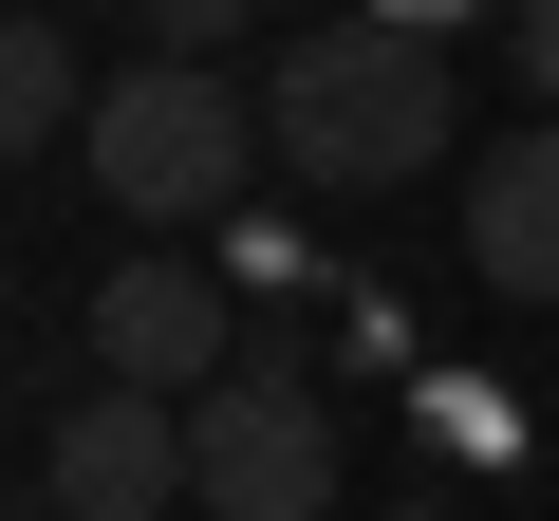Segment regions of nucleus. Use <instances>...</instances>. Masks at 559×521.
Instances as JSON below:
<instances>
[{
	"label": "nucleus",
	"mask_w": 559,
	"mask_h": 521,
	"mask_svg": "<svg viewBox=\"0 0 559 521\" xmlns=\"http://www.w3.org/2000/svg\"><path fill=\"white\" fill-rule=\"evenodd\" d=\"M448 131H466V75H448V38H392V20H299V57L261 75V149L299 168V186H411V168H448Z\"/></svg>",
	"instance_id": "1"
},
{
	"label": "nucleus",
	"mask_w": 559,
	"mask_h": 521,
	"mask_svg": "<svg viewBox=\"0 0 559 521\" xmlns=\"http://www.w3.org/2000/svg\"><path fill=\"white\" fill-rule=\"evenodd\" d=\"M94 186L131 205V223H224L242 205V168H261V94L242 75H187V57H131V75H94Z\"/></svg>",
	"instance_id": "2"
},
{
	"label": "nucleus",
	"mask_w": 559,
	"mask_h": 521,
	"mask_svg": "<svg viewBox=\"0 0 559 521\" xmlns=\"http://www.w3.org/2000/svg\"><path fill=\"white\" fill-rule=\"evenodd\" d=\"M187 502L205 521H336V410L299 391V354H242L224 391H187Z\"/></svg>",
	"instance_id": "3"
},
{
	"label": "nucleus",
	"mask_w": 559,
	"mask_h": 521,
	"mask_svg": "<svg viewBox=\"0 0 559 521\" xmlns=\"http://www.w3.org/2000/svg\"><path fill=\"white\" fill-rule=\"evenodd\" d=\"M94 373L112 391H224L242 373V299H224V260H168V242H131L112 280H94Z\"/></svg>",
	"instance_id": "4"
},
{
	"label": "nucleus",
	"mask_w": 559,
	"mask_h": 521,
	"mask_svg": "<svg viewBox=\"0 0 559 521\" xmlns=\"http://www.w3.org/2000/svg\"><path fill=\"white\" fill-rule=\"evenodd\" d=\"M38 502L57 521H187V410L168 391H75L57 447H38Z\"/></svg>",
	"instance_id": "5"
},
{
	"label": "nucleus",
	"mask_w": 559,
	"mask_h": 521,
	"mask_svg": "<svg viewBox=\"0 0 559 521\" xmlns=\"http://www.w3.org/2000/svg\"><path fill=\"white\" fill-rule=\"evenodd\" d=\"M466 280L522 299V317H559V131L466 149Z\"/></svg>",
	"instance_id": "6"
},
{
	"label": "nucleus",
	"mask_w": 559,
	"mask_h": 521,
	"mask_svg": "<svg viewBox=\"0 0 559 521\" xmlns=\"http://www.w3.org/2000/svg\"><path fill=\"white\" fill-rule=\"evenodd\" d=\"M57 131H94L75 38H57V20H0V168H20V149H57Z\"/></svg>",
	"instance_id": "7"
},
{
	"label": "nucleus",
	"mask_w": 559,
	"mask_h": 521,
	"mask_svg": "<svg viewBox=\"0 0 559 521\" xmlns=\"http://www.w3.org/2000/svg\"><path fill=\"white\" fill-rule=\"evenodd\" d=\"M261 38V0H150V57H187V75H224Z\"/></svg>",
	"instance_id": "8"
},
{
	"label": "nucleus",
	"mask_w": 559,
	"mask_h": 521,
	"mask_svg": "<svg viewBox=\"0 0 559 521\" xmlns=\"http://www.w3.org/2000/svg\"><path fill=\"white\" fill-rule=\"evenodd\" d=\"M503 75H522L540 131H559V0H503Z\"/></svg>",
	"instance_id": "9"
},
{
	"label": "nucleus",
	"mask_w": 559,
	"mask_h": 521,
	"mask_svg": "<svg viewBox=\"0 0 559 521\" xmlns=\"http://www.w3.org/2000/svg\"><path fill=\"white\" fill-rule=\"evenodd\" d=\"M355 20H392V38H466L485 0H355Z\"/></svg>",
	"instance_id": "10"
},
{
	"label": "nucleus",
	"mask_w": 559,
	"mask_h": 521,
	"mask_svg": "<svg viewBox=\"0 0 559 521\" xmlns=\"http://www.w3.org/2000/svg\"><path fill=\"white\" fill-rule=\"evenodd\" d=\"M392 521H448V484H411V502H392Z\"/></svg>",
	"instance_id": "11"
},
{
	"label": "nucleus",
	"mask_w": 559,
	"mask_h": 521,
	"mask_svg": "<svg viewBox=\"0 0 559 521\" xmlns=\"http://www.w3.org/2000/svg\"><path fill=\"white\" fill-rule=\"evenodd\" d=\"M0 521H57V502H0Z\"/></svg>",
	"instance_id": "12"
},
{
	"label": "nucleus",
	"mask_w": 559,
	"mask_h": 521,
	"mask_svg": "<svg viewBox=\"0 0 559 521\" xmlns=\"http://www.w3.org/2000/svg\"><path fill=\"white\" fill-rule=\"evenodd\" d=\"M187 521H205V502H187Z\"/></svg>",
	"instance_id": "13"
}]
</instances>
